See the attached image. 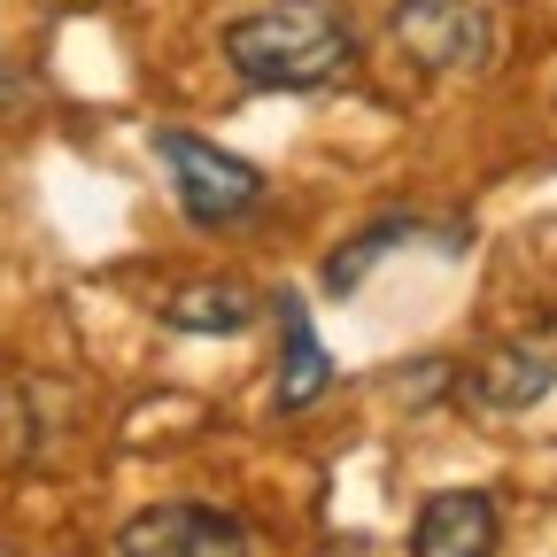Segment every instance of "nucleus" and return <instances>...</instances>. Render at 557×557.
<instances>
[{"label":"nucleus","instance_id":"1a4fd4ad","mask_svg":"<svg viewBox=\"0 0 557 557\" xmlns=\"http://www.w3.org/2000/svg\"><path fill=\"white\" fill-rule=\"evenodd\" d=\"M403 240H418V218H380L372 233H357L348 248H333V263H325V287L333 295H357V278L387 256V248H403Z\"/></svg>","mask_w":557,"mask_h":557},{"label":"nucleus","instance_id":"7ed1b4c3","mask_svg":"<svg viewBox=\"0 0 557 557\" xmlns=\"http://www.w3.org/2000/svg\"><path fill=\"white\" fill-rule=\"evenodd\" d=\"M395 39L426 70H480L496 54V16L480 0H395Z\"/></svg>","mask_w":557,"mask_h":557},{"label":"nucleus","instance_id":"0eeeda50","mask_svg":"<svg viewBox=\"0 0 557 557\" xmlns=\"http://www.w3.org/2000/svg\"><path fill=\"white\" fill-rule=\"evenodd\" d=\"M248 318H256V287H240V278H194L163 302V325L178 333H240Z\"/></svg>","mask_w":557,"mask_h":557},{"label":"nucleus","instance_id":"423d86ee","mask_svg":"<svg viewBox=\"0 0 557 557\" xmlns=\"http://www.w3.org/2000/svg\"><path fill=\"white\" fill-rule=\"evenodd\" d=\"M278 325H287V357H278V410H302L325 395L333 364H325V348H318V325L302 310V295H278Z\"/></svg>","mask_w":557,"mask_h":557},{"label":"nucleus","instance_id":"20e7f679","mask_svg":"<svg viewBox=\"0 0 557 557\" xmlns=\"http://www.w3.org/2000/svg\"><path fill=\"white\" fill-rule=\"evenodd\" d=\"M116 557H248V534L209 504H148L139 519H124Z\"/></svg>","mask_w":557,"mask_h":557},{"label":"nucleus","instance_id":"9d476101","mask_svg":"<svg viewBox=\"0 0 557 557\" xmlns=\"http://www.w3.org/2000/svg\"><path fill=\"white\" fill-rule=\"evenodd\" d=\"M0 101H9V70H0Z\"/></svg>","mask_w":557,"mask_h":557},{"label":"nucleus","instance_id":"f257e3e1","mask_svg":"<svg viewBox=\"0 0 557 557\" xmlns=\"http://www.w3.org/2000/svg\"><path fill=\"white\" fill-rule=\"evenodd\" d=\"M233 78L263 94H318L357 70V16L341 0H263L225 24Z\"/></svg>","mask_w":557,"mask_h":557},{"label":"nucleus","instance_id":"39448f33","mask_svg":"<svg viewBox=\"0 0 557 557\" xmlns=\"http://www.w3.org/2000/svg\"><path fill=\"white\" fill-rule=\"evenodd\" d=\"M410 557H496V496L480 487H442L418 504Z\"/></svg>","mask_w":557,"mask_h":557},{"label":"nucleus","instance_id":"6e6552de","mask_svg":"<svg viewBox=\"0 0 557 557\" xmlns=\"http://www.w3.org/2000/svg\"><path fill=\"white\" fill-rule=\"evenodd\" d=\"M549 380H557V357H549V348L511 341V348H496V357H487V372L472 380V395H480L487 410H527Z\"/></svg>","mask_w":557,"mask_h":557},{"label":"nucleus","instance_id":"f03ea898","mask_svg":"<svg viewBox=\"0 0 557 557\" xmlns=\"http://www.w3.org/2000/svg\"><path fill=\"white\" fill-rule=\"evenodd\" d=\"M156 156L171 171L178 209L201 233H225L233 218H248V209L263 201V171L240 163V156H225L218 139H201V132H156Z\"/></svg>","mask_w":557,"mask_h":557}]
</instances>
